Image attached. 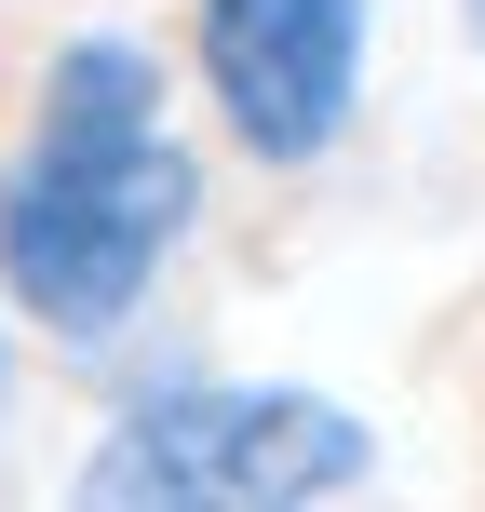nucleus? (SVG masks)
I'll return each mask as SVG.
<instances>
[{"mask_svg":"<svg viewBox=\"0 0 485 512\" xmlns=\"http://www.w3.org/2000/svg\"><path fill=\"white\" fill-rule=\"evenodd\" d=\"M203 149L176 135V54L135 27L41 41L0 149V310L54 351H122L162 270L203 243Z\"/></svg>","mask_w":485,"mask_h":512,"instance_id":"1","label":"nucleus"},{"mask_svg":"<svg viewBox=\"0 0 485 512\" xmlns=\"http://www.w3.org/2000/svg\"><path fill=\"white\" fill-rule=\"evenodd\" d=\"M391 472L378 418L297 378H216V364H162L95 418L68 459L81 512H324Z\"/></svg>","mask_w":485,"mask_h":512,"instance_id":"2","label":"nucleus"},{"mask_svg":"<svg viewBox=\"0 0 485 512\" xmlns=\"http://www.w3.org/2000/svg\"><path fill=\"white\" fill-rule=\"evenodd\" d=\"M203 122L256 176H324L378 81V0H189Z\"/></svg>","mask_w":485,"mask_h":512,"instance_id":"3","label":"nucleus"},{"mask_svg":"<svg viewBox=\"0 0 485 512\" xmlns=\"http://www.w3.org/2000/svg\"><path fill=\"white\" fill-rule=\"evenodd\" d=\"M0 418H14V310H0Z\"/></svg>","mask_w":485,"mask_h":512,"instance_id":"4","label":"nucleus"},{"mask_svg":"<svg viewBox=\"0 0 485 512\" xmlns=\"http://www.w3.org/2000/svg\"><path fill=\"white\" fill-rule=\"evenodd\" d=\"M459 41H472V54H485V0H459Z\"/></svg>","mask_w":485,"mask_h":512,"instance_id":"5","label":"nucleus"}]
</instances>
